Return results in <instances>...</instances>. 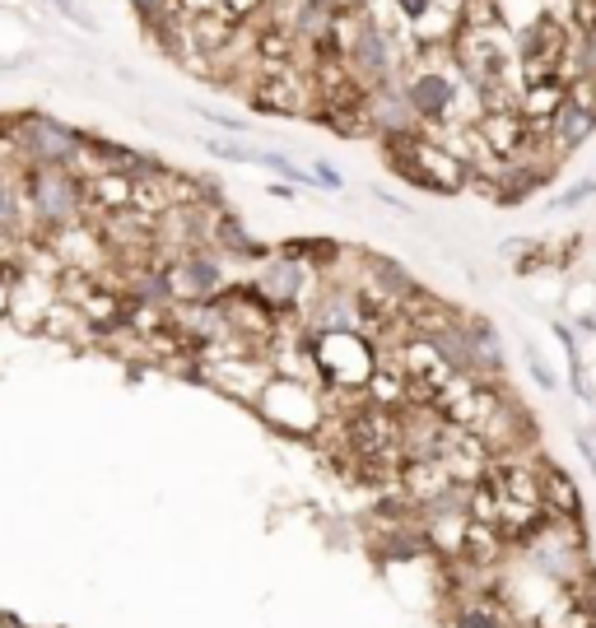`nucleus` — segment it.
I'll return each mask as SVG.
<instances>
[{
  "instance_id": "nucleus-19",
  "label": "nucleus",
  "mask_w": 596,
  "mask_h": 628,
  "mask_svg": "<svg viewBox=\"0 0 596 628\" xmlns=\"http://www.w3.org/2000/svg\"><path fill=\"white\" fill-rule=\"evenodd\" d=\"M52 5H56V10H61V14H66V19H75V24L94 28V19H89V14H80V10H75V5H70V0H52Z\"/></svg>"
},
{
  "instance_id": "nucleus-1",
  "label": "nucleus",
  "mask_w": 596,
  "mask_h": 628,
  "mask_svg": "<svg viewBox=\"0 0 596 628\" xmlns=\"http://www.w3.org/2000/svg\"><path fill=\"white\" fill-rule=\"evenodd\" d=\"M387 145V163H392L396 177L415 182L420 191H434V196H457L466 182H471V168L443 145L434 135H401V140H382Z\"/></svg>"
},
{
  "instance_id": "nucleus-12",
  "label": "nucleus",
  "mask_w": 596,
  "mask_h": 628,
  "mask_svg": "<svg viewBox=\"0 0 596 628\" xmlns=\"http://www.w3.org/2000/svg\"><path fill=\"white\" fill-rule=\"evenodd\" d=\"M452 628H513V624H508L499 601L475 596V601H461V610L452 615Z\"/></svg>"
},
{
  "instance_id": "nucleus-4",
  "label": "nucleus",
  "mask_w": 596,
  "mask_h": 628,
  "mask_svg": "<svg viewBox=\"0 0 596 628\" xmlns=\"http://www.w3.org/2000/svg\"><path fill=\"white\" fill-rule=\"evenodd\" d=\"M312 354H317L322 382H336V391H368L373 373L382 368L378 345H373L364 331L312 335Z\"/></svg>"
},
{
  "instance_id": "nucleus-11",
  "label": "nucleus",
  "mask_w": 596,
  "mask_h": 628,
  "mask_svg": "<svg viewBox=\"0 0 596 628\" xmlns=\"http://www.w3.org/2000/svg\"><path fill=\"white\" fill-rule=\"evenodd\" d=\"M28 201H24V177H5L0 173V233H28Z\"/></svg>"
},
{
  "instance_id": "nucleus-18",
  "label": "nucleus",
  "mask_w": 596,
  "mask_h": 628,
  "mask_svg": "<svg viewBox=\"0 0 596 628\" xmlns=\"http://www.w3.org/2000/svg\"><path fill=\"white\" fill-rule=\"evenodd\" d=\"M578 452H583V461L592 466V475H596V438H592V428H578Z\"/></svg>"
},
{
  "instance_id": "nucleus-15",
  "label": "nucleus",
  "mask_w": 596,
  "mask_h": 628,
  "mask_svg": "<svg viewBox=\"0 0 596 628\" xmlns=\"http://www.w3.org/2000/svg\"><path fill=\"white\" fill-rule=\"evenodd\" d=\"M396 10L406 14L410 24H429V14L438 10V0H396Z\"/></svg>"
},
{
  "instance_id": "nucleus-10",
  "label": "nucleus",
  "mask_w": 596,
  "mask_h": 628,
  "mask_svg": "<svg viewBox=\"0 0 596 628\" xmlns=\"http://www.w3.org/2000/svg\"><path fill=\"white\" fill-rule=\"evenodd\" d=\"M215 247L224 261H229V256H238V261H266V247L247 238V228L224 210H219V219H215Z\"/></svg>"
},
{
  "instance_id": "nucleus-16",
  "label": "nucleus",
  "mask_w": 596,
  "mask_h": 628,
  "mask_svg": "<svg viewBox=\"0 0 596 628\" xmlns=\"http://www.w3.org/2000/svg\"><path fill=\"white\" fill-rule=\"evenodd\" d=\"M555 340L564 345L569 363H583V349H578V340H573V326H569V321H555Z\"/></svg>"
},
{
  "instance_id": "nucleus-7",
  "label": "nucleus",
  "mask_w": 596,
  "mask_h": 628,
  "mask_svg": "<svg viewBox=\"0 0 596 628\" xmlns=\"http://www.w3.org/2000/svg\"><path fill=\"white\" fill-rule=\"evenodd\" d=\"M396 489L415 503V508H429V503H438V498H447L452 489H457V480H452V470H447V461H438V456H424V461H401V480H396Z\"/></svg>"
},
{
  "instance_id": "nucleus-9",
  "label": "nucleus",
  "mask_w": 596,
  "mask_h": 628,
  "mask_svg": "<svg viewBox=\"0 0 596 628\" xmlns=\"http://www.w3.org/2000/svg\"><path fill=\"white\" fill-rule=\"evenodd\" d=\"M508 540H503L499 526H489V522H471V531H466V549H461V559L457 563H471V568H494V563L508 554Z\"/></svg>"
},
{
  "instance_id": "nucleus-3",
  "label": "nucleus",
  "mask_w": 596,
  "mask_h": 628,
  "mask_svg": "<svg viewBox=\"0 0 596 628\" xmlns=\"http://www.w3.org/2000/svg\"><path fill=\"white\" fill-rule=\"evenodd\" d=\"M0 135L10 140V149L24 159V168H70L75 173V159H80V131L61 126L47 112H24L0 126Z\"/></svg>"
},
{
  "instance_id": "nucleus-20",
  "label": "nucleus",
  "mask_w": 596,
  "mask_h": 628,
  "mask_svg": "<svg viewBox=\"0 0 596 628\" xmlns=\"http://www.w3.org/2000/svg\"><path fill=\"white\" fill-rule=\"evenodd\" d=\"M10 270H5V261H0V308H10Z\"/></svg>"
},
{
  "instance_id": "nucleus-5",
  "label": "nucleus",
  "mask_w": 596,
  "mask_h": 628,
  "mask_svg": "<svg viewBox=\"0 0 596 628\" xmlns=\"http://www.w3.org/2000/svg\"><path fill=\"white\" fill-rule=\"evenodd\" d=\"M252 284H257L261 298L285 317V312H298V308L308 312V303L322 294L326 280H322V270H312L308 261H298V256H289V252H275L271 261H261Z\"/></svg>"
},
{
  "instance_id": "nucleus-14",
  "label": "nucleus",
  "mask_w": 596,
  "mask_h": 628,
  "mask_svg": "<svg viewBox=\"0 0 596 628\" xmlns=\"http://www.w3.org/2000/svg\"><path fill=\"white\" fill-rule=\"evenodd\" d=\"M527 373H531V382H536L541 391H555L559 387L555 373H550V368H545V359L536 354V345H527Z\"/></svg>"
},
{
  "instance_id": "nucleus-17",
  "label": "nucleus",
  "mask_w": 596,
  "mask_h": 628,
  "mask_svg": "<svg viewBox=\"0 0 596 628\" xmlns=\"http://www.w3.org/2000/svg\"><path fill=\"white\" fill-rule=\"evenodd\" d=\"M312 177H317V182H322L326 191H340V187H345V177H340V173H336V168H331V163H326V159L317 163V173H312Z\"/></svg>"
},
{
  "instance_id": "nucleus-6",
  "label": "nucleus",
  "mask_w": 596,
  "mask_h": 628,
  "mask_svg": "<svg viewBox=\"0 0 596 628\" xmlns=\"http://www.w3.org/2000/svg\"><path fill=\"white\" fill-rule=\"evenodd\" d=\"M168 275H173L177 303H215V298L229 289V284H224V256H219L215 247L177 256L173 266H168Z\"/></svg>"
},
{
  "instance_id": "nucleus-13",
  "label": "nucleus",
  "mask_w": 596,
  "mask_h": 628,
  "mask_svg": "<svg viewBox=\"0 0 596 628\" xmlns=\"http://www.w3.org/2000/svg\"><path fill=\"white\" fill-rule=\"evenodd\" d=\"M587 201H596V173L587 177V182H578V187L559 191L550 205H555V210H578V205H587Z\"/></svg>"
},
{
  "instance_id": "nucleus-2",
  "label": "nucleus",
  "mask_w": 596,
  "mask_h": 628,
  "mask_svg": "<svg viewBox=\"0 0 596 628\" xmlns=\"http://www.w3.org/2000/svg\"><path fill=\"white\" fill-rule=\"evenodd\" d=\"M19 177H24V201L33 228H42L52 238L61 228L80 224V210L89 205L80 173H70V168H24Z\"/></svg>"
},
{
  "instance_id": "nucleus-8",
  "label": "nucleus",
  "mask_w": 596,
  "mask_h": 628,
  "mask_svg": "<svg viewBox=\"0 0 596 628\" xmlns=\"http://www.w3.org/2000/svg\"><path fill=\"white\" fill-rule=\"evenodd\" d=\"M541 480H545V508L555 517H569V522H583V494L564 466H555L550 456H541Z\"/></svg>"
}]
</instances>
